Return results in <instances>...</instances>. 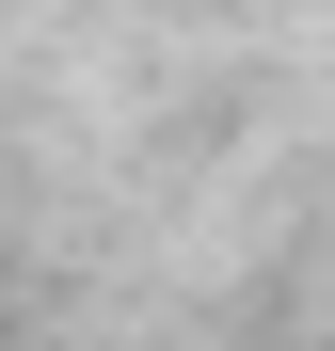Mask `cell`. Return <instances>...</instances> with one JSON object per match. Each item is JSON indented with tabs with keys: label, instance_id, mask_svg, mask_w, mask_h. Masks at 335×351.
Instances as JSON below:
<instances>
[]
</instances>
